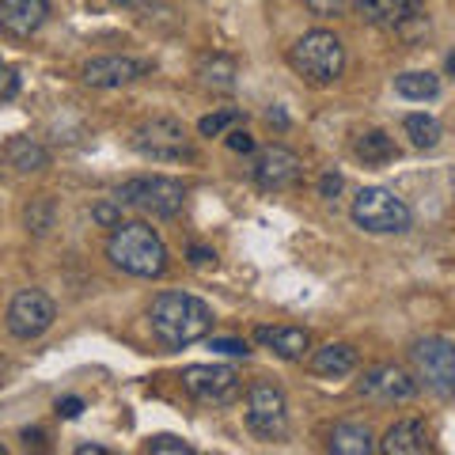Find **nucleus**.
<instances>
[{"instance_id":"obj_3","label":"nucleus","mask_w":455,"mask_h":455,"mask_svg":"<svg viewBox=\"0 0 455 455\" xmlns=\"http://www.w3.org/2000/svg\"><path fill=\"white\" fill-rule=\"evenodd\" d=\"M289 68L311 88H331L346 68V46L334 31H307L289 46Z\"/></svg>"},{"instance_id":"obj_40","label":"nucleus","mask_w":455,"mask_h":455,"mask_svg":"<svg viewBox=\"0 0 455 455\" xmlns=\"http://www.w3.org/2000/svg\"><path fill=\"white\" fill-rule=\"evenodd\" d=\"M444 68H448V73L455 76V53H448V61H444Z\"/></svg>"},{"instance_id":"obj_36","label":"nucleus","mask_w":455,"mask_h":455,"mask_svg":"<svg viewBox=\"0 0 455 455\" xmlns=\"http://www.w3.org/2000/svg\"><path fill=\"white\" fill-rule=\"evenodd\" d=\"M23 440H27V448H42L46 444V433L42 429H23Z\"/></svg>"},{"instance_id":"obj_2","label":"nucleus","mask_w":455,"mask_h":455,"mask_svg":"<svg viewBox=\"0 0 455 455\" xmlns=\"http://www.w3.org/2000/svg\"><path fill=\"white\" fill-rule=\"evenodd\" d=\"M107 259L125 269L130 277H164L167 274V247L160 232L145 220H122L110 228Z\"/></svg>"},{"instance_id":"obj_39","label":"nucleus","mask_w":455,"mask_h":455,"mask_svg":"<svg viewBox=\"0 0 455 455\" xmlns=\"http://www.w3.org/2000/svg\"><path fill=\"white\" fill-rule=\"evenodd\" d=\"M114 8H137V4H145V0H110Z\"/></svg>"},{"instance_id":"obj_5","label":"nucleus","mask_w":455,"mask_h":455,"mask_svg":"<svg viewBox=\"0 0 455 455\" xmlns=\"http://www.w3.org/2000/svg\"><path fill=\"white\" fill-rule=\"evenodd\" d=\"M118 202L148 212V217L171 220L182 212V205H187V187H182L179 179H167V175H140V179L122 182Z\"/></svg>"},{"instance_id":"obj_26","label":"nucleus","mask_w":455,"mask_h":455,"mask_svg":"<svg viewBox=\"0 0 455 455\" xmlns=\"http://www.w3.org/2000/svg\"><path fill=\"white\" fill-rule=\"evenodd\" d=\"M239 118H243V114H239V110H220V114H205V118L197 122V133H202V137H220V133L228 130V125H235Z\"/></svg>"},{"instance_id":"obj_8","label":"nucleus","mask_w":455,"mask_h":455,"mask_svg":"<svg viewBox=\"0 0 455 455\" xmlns=\"http://www.w3.org/2000/svg\"><path fill=\"white\" fill-rule=\"evenodd\" d=\"M410 361L418 368V379L440 395L455 391V346L448 338H421L410 346Z\"/></svg>"},{"instance_id":"obj_25","label":"nucleus","mask_w":455,"mask_h":455,"mask_svg":"<svg viewBox=\"0 0 455 455\" xmlns=\"http://www.w3.org/2000/svg\"><path fill=\"white\" fill-rule=\"evenodd\" d=\"M23 220H27V228H31L35 235H46L53 228V202H50V197H35V202L27 205Z\"/></svg>"},{"instance_id":"obj_38","label":"nucleus","mask_w":455,"mask_h":455,"mask_svg":"<svg viewBox=\"0 0 455 455\" xmlns=\"http://www.w3.org/2000/svg\"><path fill=\"white\" fill-rule=\"evenodd\" d=\"M76 455H110V451H107L103 444H80V448H76Z\"/></svg>"},{"instance_id":"obj_9","label":"nucleus","mask_w":455,"mask_h":455,"mask_svg":"<svg viewBox=\"0 0 455 455\" xmlns=\"http://www.w3.org/2000/svg\"><path fill=\"white\" fill-rule=\"evenodd\" d=\"M247 429L259 440H281L289 433V403L274 383H254L247 391Z\"/></svg>"},{"instance_id":"obj_31","label":"nucleus","mask_w":455,"mask_h":455,"mask_svg":"<svg viewBox=\"0 0 455 455\" xmlns=\"http://www.w3.org/2000/svg\"><path fill=\"white\" fill-rule=\"evenodd\" d=\"M224 145L232 148V152H243V156H254V148H259V145H254V137H251L247 130H232V133L224 137Z\"/></svg>"},{"instance_id":"obj_41","label":"nucleus","mask_w":455,"mask_h":455,"mask_svg":"<svg viewBox=\"0 0 455 455\" xmlns=\"http://www.w3.org/2000/svg\"><path fill=\"white\" fill-rule=\"evenodd\" d=\"M0 455H4V444H0Z\"/></svg>"},{"instance_id":"obj_32","label":"nucleus","mask_w":455,"mask_h":455,"mask_svg":"<svg viewBox=\"0 0 455 455\" xmlns=\"http://www.w3.org/2000/svg\"><path fill=\"white\" fill-rule=\"evenodd\" d=\"M80 414H84V398H80V395H65V398H57V418L76 421Z\"/></svg>"},{"instance_id":"obj_33","label":"nucleus","mask_w":455,"mask_h":455,"mask_svg":"<svg viewBox=\"0 0 455 455\" xmlns=\"http://www.w3.org/2000/svg\"><path fill=\"white\" fill-rule=\"evenodd\" d=\"M20 95V73L16 68H0V99H16Z\"/></svg>"},{"instance_id":"obj_1","label":"nucleus","mask_w":455,"mask_h":455,"mask_svg":"<svg viewBox=\"0 0 455 455\" xmlns=\"http://www.w3.org/2000/svg\"><path fill=\"white\" fill-rule=\"evenodd\" d=\"M148 326L164 349H187L212 334V307L190 292H160L148 307Z\"/></svg>"},{"instance_id":"obj_27","label":"nucleus","mask_w":455,"mask_h":455,"mask_svg":"<svg viewBox=\"0 0 455 455\" xmlns=\"http://www.w3.org/2000/svg\"><path fill=\"white\" fill-rule=\"evenodd\" d=\"M148 451L152 455H194V448L187 444V440H179V436H171V433L152 436L148 440Z\"/></svg>"},{"instance_id":"obj_24","label":"nucleus","mask_w":455,"mask_h":455,"mask_svg":"<svg viewBox=\"0 0 455 455\" xmlns=\"http://www.w3.org/2000/svg\"><path fill=\"white\" fill-rule=\"evenodd\" d=\"M395 92L403 99H433L440 92V80L433 73H403L395 76Z\"/></svg>"},{"instance_id":"obj_19","label":"nucleus","mask_w":455,"mask_h":455,"mask_svg":"<svg viewBox=\"0 0 455 455\" xmlns=\"http://www.w3.org/2000/svg\"><path fill=\"white\" fill-rule=\"evenodd\" d=\"M4 160L12 171H20V175H35V171L50 167V152L31 137H12L4 145Z\"/></svg>"},{"instance_id":"obj_11","label":"nucleus","mask_w":455,"mask_h":455,"mask_svg":"<svg viewBox=\"0 0 455 455\" xmlns=\"http://www.w3.org/2000/svg\"><path fill=\"white\" fill-rule=\"evenodd\" d=\"M304 175V160L296 156L292 148L284 145H269V148H254V160H251V179L259 182L262 190H289L296 187Z\"/></svg>"},{"instance_id":"obj_18","label":"nucleus","mask_w":455,"mask_h":455,"mask_svg":"<svg viewBox=\"0 0 455 455\" xmlns=\"http://www.w3.org/2000/svg\"><path fill=\"white\" fill-rule=\"evenodd\" d=\"M353 368H357V349H353L349 341H331V346L311 353V372L315 376L341 379V376H349Z\"/></svg>"},{"instance_id":"obj_22","label":"nucleus","mask_w":455,"mask_h":455,"mask_svg":"<svg viewBox=\"0 0 455 455\" xmlns=\"http://www.w3.org/2000/svg\"><path fill=\"white\" fill-rule=\"evenodd\" d=\"M197 76H202V84H205L209 92H232L239 68H235L232 57L212 53V57H202V65H197Z\"/></svg>"},{"instance_id":"obj_20","label":"nucleus","mask_w":455,"mask_h":455,"mask_svg":"<svg viewBox=\"0 0 455 455\" xmlns=\"http://www.w3.org/2000/svg\"><path fill=\"white\" fill-rule=\"evenodd\" d=\"M331 451L334 455H372L376 440H372V433H368V425L341 421V425H334V433H331Z\"/></svg>"},{"instance_id":"obj_10","label":"nucleus","mask_w":455,"mask_h":455,"mask_svg":"<svg viewBox=\"0 0 455 455\" xmlns=\"http://www.w3.org/2000/svg\"><path fill=\"white\" fill-rule=\"evenodd\" d=\"M57 319V304L50 300L42 289H23L16 292V300L8 304V334L20 341H35L53 326Z\"/></svg>"},{"instance_id":"obj_35","label":"nucleus","mask_w":455,"mask_h":455,"mask_svg":"<svg viewBox=\"0 0 455 455\" xmlns=\"http://www.w3.org/2000/svg\"><path fill=\"white\" fill-rule=\"evenodd\" d=\"M190 266H209V262H217V254H212L209 247H190Z\"/></svg>"},{"instance_id":"obj_30","label":"nucleus","mask_w":455,"mask_h":455,"mask_svg":"<svg viewBox=\"0 0 455 455\" xmlns=\"http://www.w3.org/2000/svg\"><path fill=\"white\" fill-rule=\"evenodd\" d=\"M311 16H319V20H331V16H341L346 12V0H304Z\"/></svg>"},{"instance_id":"obj_37","label":"nucleus","mask_w":455,"mask_h":455,"mask_svg":"<svg viewBox=\"0 0 455 455\" xmlns=\"http://www.w3.org/2000/svg\"><path fill=\"white\" fill-rule=\"evenodd\" d=\"M266 122H269V125H277V130H284V125H289V118H284V110H277V107L266 114Z\"/></svg>"},{"instance_id":"obj_13","label":"nucleus","mask_w":455,"mask_h":455,"mask_svg":"<svg viewBox=\"0 0 455 455\" xmlns=\"http://www.w3.org/2000/svg\"><path fill=\"white\" fill-rule=\"evenodd\" d=\"M148 73V61H137V57H92L88 65H84V84H92V88H125V84H133Z\"/></svg>"},{"instance_id":"obj_12","label":"nucleus","mask_w":455,"mask_h":455,"mask_svg":"<svg viewBox=\"0 0 455 455\" xmlns=\"http://www.w3.org/2000/svg\"><path fill=\"white\" fill-rule=\"evenodd\" d=\"M361 395L376 398V403H410V398L418 395V379L398 364H376L364 372Z\"/></svg>"},{"instance_id":"obj_14","label":"nucleus","mask_w":455,"mask_h":455,"mask_svg":"<svg viewBox=\"0 0 455 455\" xmlns=\"http://www.w3.org/2000/svg\"><path fill=\"white\" fill-rule=\"evenodd\" d=\"M50 20V0H0V31L12 38H31Z\"/></svg>"},{"instance_id":"obj_7","label":"nucleus","mask_w":455,"mask_h":455,"mask_svg":"<svg viewBox=\"0 0 455 455\" xmlns=\"http://www.w3.org/2000/svg\"><path fill=\"white\" fill-rule=\"evenodd\" d=\"M182 387L205 406H228L243 391V379H239L235 368H224V364H190L182 372Z\"/></svg>"},{"instance_id":"obj_4","label":"nucleus","mask_w":455,"mask_h":455,"mask_svg":"<svg viewBox=\"0 0 455 455\" xmlns=\"http://www.w3.org/2000/svg\"><path fill=\"white\" fill-rule=\"evenodd\" d=\"M349 217L368 235H403V232H410V224H414L410 205L387 187H364L353 197Z\"/></svg>"},{"instance_id":"obj_23","label":"nucleus","mask_w":455,"mask_h":455,"mask_svg":"<svg viewBox=\"0 0 455 455\" xmlns=\"http://www.w3.org/2000/svg\"><path fill=\"white\" fill-rule=\"evenodd\" d=\"M403 130H406V137H410V145L414 148H436L440 145V137H444V125H440L433 114H410V118L403 122Z\"/></svg>"},{"instance_id":"obj_6","label":"nucleus","mask_w":455,"mask_h":455,"mask_svg":"<svg viewBox=\"0 0 455 455\" xmlns=\"http://www.w3.org/2000/svg\"><path fill=\"white\" fill-rule=\"evenodd\" d=\"M130 145L148 156V160H160V164H179V160H190L194 148L187 145V130H182V122L175 118H152V122H140Z\"/></svg>"},{"instance_id":"obj_16","label":"nucleus","mask_w":455,"mask_h":455,"mask_svg":"<svg viewBox=\"0 0 455 455\" xmlns=\"http://www.w3.org/2000/svg\"><path fill=\"white\" fill-rule=\"evenodd\" d=\"M425 0H361V16L383 27V31H395V27H406L410 20H418Z\"/></svg>"},{"instance_id":"obj_29","label":"nucleus","mask_w":455,"mask_h":455,"mask_svg":"<svg viewBox=\"0 0 455 455\" xmlns=\"http://www.w3.org/2000/svg\"><path fill=\"white\" fill-rule=\"evenodd\" d=\"M209 349L212 353H224V357H247V341H235V338H209Z\"/></svg>"},{"instance_id":"obj_17","label":"nucleus","mask_w":455,"mask_h":455,"mask_svg":"<svg viewBox=\"0 0 455 455\" xmlns=\"http://www.w3.org/2000/svg\"><path fill=\"white\" fill-rule=\"evenodd\" d=\"M254 341L266 349H274L281 361H300L311 346L304 326H259V331H254Z\"/></svg>"},{"instance_id":"obj_34","label":"nucleus","mask_w":455,"mask_h":455,"mask_svg":"<svg viewBox=\"0 0 455 455\" xmlns=\"http://www.w3.org/2000/svg\"><path fill=\"white\" fill-rule=\"evenodd\" d=\"M319 194H323V197H338V194H341V175L326 171V175L319 179Z\"/></svg>"},{"instance_id":"obj_21","label":"nucleus","mask_w":455,"mask_h":455,"mask_svg":"<svg viewBox=\"0 0 455 455\" xmlns=\"http://www.w3.org/2000/svg\"><path fill=\"white\" fill-rule=\"evenodd\" d=\"M395 152H398L395 140L383 133V130H364V133H357V140H353V156H357L361 164H368V167L391 164Z\"/></svg>"},{"instance_id":"obj_15","label":"nucleus","mask_w":455,"mask_h":455,"mask_svg":"<svg viewBox=\"0 0 455 455\" xmlns=\"http://www.w3.org/2000/svg\"><path fill=\"white\" fill-rule=\"evenodd\" d=\"M376 448L383 455H421V451H429V429H425V421H418V418L395 421Z\"/></svg>"},{"instance_id":"obj_28","label":"nucleus","mask_w":455,"mask_h":455,"mask_svg":"<svg viewBox=\"0 0 455 455\" xmlns=\"http://www.w3.org/2000/svg\"><path fill=\"white\" fill-rule=\"evenodd\" d=\"M92 220L103 224V228H118L122 224V202H118V197H114V202H99L92 209Z\"/></svg>"}]
</instances>
